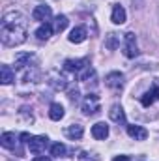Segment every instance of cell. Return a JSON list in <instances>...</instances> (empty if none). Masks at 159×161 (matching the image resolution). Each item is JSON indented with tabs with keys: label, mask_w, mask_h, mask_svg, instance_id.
<instances>
[{
	"label": "cell",
	"mask_w": 159,
	"mask_h": 161,
	"mask_svg": "<svg viewBox=\"0 0 159 161\" xmlns=\"http://www.w3.org/2000/svg\"><path fill=\"white\" fill-rule=\"evenodd\" d=\"M49 116H51V120H54V122L62 120L64 118V107L60 103H52L49 107Z\"/></svg>",
	"instance_id": "18"
},
{
	"label": "cell",
	"mask_w": 159,
	"mask_h": 161,
	"mask_svg": "<svg viewBox=\"0 0 159 161\" xmlns=\"http://www.w3.org/2000/svg\"><path fill=\"white\" fill-rule=\"evenodd\" d=\"M105 84L111 88V90H122L123 86V75L120 71H112L105 77Z\"/></svg>",
	"instance_id": "7"
},
{
	"label": "cell",
	"mask_w": 159,
	"mask_h": 161,
	"mask_svg": "<svg viewBox=\"0 0 159 161\" xmlns=\"http://www.w3.org/2000/svg\"><path fill=\"white\" fill-rule=\"evenodd\" d=\"M47 144H49V139H47L45 135H36V137H32V139L28 141V148H30L32 154H41V152H45Z\"/></svg>",
	"instance_id": "4"
},
{
	"label": "cell",
	"mask_w": 159,
	"mask_h": 161,
	"mask_svg": "<svg viewBox=\"0 0 159 161\" xmlns=\"http://www.w3.org/2000/svg\"><path fill=\"white\" fill-rule=\"evenodd\" d=\"M64 154H66V144L54 142V144L51 146V156H52V158H60V156H64Z\"/></svg>",
	"instance_id": "22"
},
{
	"label": "cell",
	"mask_w": 159,
	"mask_h": 161,
	"mask_svg": "<svg viewBox=\"0 0 159 161\" xmlns=\"http://www.w3.org/2000/svg\"><path fill=\"white\" fill-rule=\"evenodd\" d=\"M79 161H99V158L94 156V154H88V152H80L79 154Z\"/></svg>",
	"instance_id": "24"
},
{
	"label": "cell",
	"mask_w": 159,
	"mask_h": 161,
	"mask_svg": "<svg viewBox=\"0 0 159 161\" xmlns=\"http://www.w3.org/2000/svg\"><path fill=\"white\" fill-rule=\"evenodd\" d=\"M123 54L127 56V58H135V56H139V49H137V41H135V34L133 32H127L125 36H123Z\"/></svg>",
	"instance_id": "3"
},
{
	"label": "cell",
	"mask_w": 159,
	"mask_h": 161,
	"mask_svg": "<svg viewBox=\"0 0 159 161\" xmlns=\"http://www.w3.org/2000/svg\"><path fill=\"white\" fill-rule=\"evenodd\" d=\"M112 161H131V159H129L127 156H116V158H114Z\"/></svg>",
	"instance_id": "28"
},
{
	"label": "cell",
	"mask_w": 159,
	"mask_h": 161,
	"mask_svg": "<svg viewBox=\"0 0 159 161\" xmlns=\"http://www.w3.org/2000/svg\"><path fill=\"white\" fill-rule=\"evenodd\" d=\"M90 77H96V71H94V68H92V66H86V68L79 73V80L86 82V80H90Z\"/></svg>",
	"instance_id": "23"
},
{
	"label": "cell",
	"mask_w": 159,
	"mask_h": 161,
	"mask_svg": "<svg viewBox=\"0 0 159 161\" xmlns=\"http://www.w3.org/2000/svg\"><path fill=\"white\" fill-rule=\"evenodd\" d=\"M34 58V54H30V53H23V54H17L15 56V68L17 69H23V68H26V66H30L28 62Z\"/></svg>",
	"instance_id": "19"
},
{
	"label": "cell",
	"mask_w": 159,
	"mask_h": 161,
	"mask_svg": "<svg viewBox=\"0 0 159 161\" xmlns=\"http://www.w3.org/2000/svg\"><path fill=\"white\" fill-rule=\"evenodd\" d=\"M109 116H111V120L116 122V124H125V113H123V109L120 107V105H112L111 107V111H109Z\"/></svg>",
	"instance_id": "11"
},
{
	"label": "cell",
	"mask_w": 159,
	"mask_h": 161,
	"mask_svg": "<svg viewBox=\"0 0 159 161\" xmlns=\"http://www.w3.org/2000/svg\"><path fill=\"white\" fill-rule=\"evenodd\" d=\"M28 23L21 11H8L0 21V40L8 47H15L26 41Z\"/></svg>",
	"instance_id": "1"
},
{
	"label": "cell",
	"mask_w": 159,
	"mask_h": 161,
	"mask_svg": "<svg viewBox=\"0 0 159 161\" xmlns=\"http://www.w3.org/2000/svg\"><path fill=\"white\" fill-rule=\"evenodd\" d=\"M86 40V28L84 26H75L69 34V41L71 43H82Z\"/></svg>",
	"instance_id": "16"
},
{
	"label": "cell",
	"mask_w": 159,
	"mask_h": 161,
	"mask_svg": "<svg viewBox=\"0 0 159 161\" xmlns=\"http://www.w3.org/2000/svg\"><path fill=\"white\" fill-rule=\"evenodd\" d=\"M82 133H84V127H82L80 124H71V125H68V129H66V135H68L69 139H73V141H79L80 137H82Z\"/></svg>",
	"instance_id": "14"
},
{
	"label": "cell",
	"mask_w": 159,
	"mask_h": 161,
	"mask_svg": "<svg viewBox=\"0 0 159 161\" xmlns=\"http://www.w3.org/2000/svg\"><path fill=\"white\" fill-rule=\"evenodd\" d=\"M32 161H51V158L49 156H38V158H34Z\"/></svg>",
	"instance_id": "27"
},
{
	"label": "cell",
	"mask_w": 159,
	"mask_h": 161,
	"mask_svg": "<svg viewBox=\"0 0 159 161\" xmlns=\"http://www.w3.org/2000/svg\"><path fill=\"white\" fill-rule=\"evenodd\" d=\"M52 86H54L56 90H64V88L68 86V82H66V79H62V77H56V79L52 80Z\"/></svg>",
	"instance_id": "25"
},
{
	"label": "cell",
	"mask_w": 159,
	"mask_h": 161,
	"mask_svg": "<svg viewBox=\"0 0 159 161\" xmlns=\"http://www.w3.org/2000/svg\"><path fill=\"white\" fill-rule=\"evenodd\" d=\"M69 99L75 103V101L79 99V90H71V92H69Z\"/></svg>",
	"instance_id": "26"
},
{
	"label": "cell",
	"mask_w": 159,
	"mask_h": 161,
	"mask_svg": "<svg viewBox=\"0 0 159 161\" xmlns=\"http://www.w3.org/2000/svg\"><path fill=\"white\" fill-rule=\"evenodd\" d=\"M51 15H52V11H51V8L45 6V4L36 6L34 11H32V19H34V21H40V23H47V21L51 19Z\"/></svg>",
	"instance_id": "6"
},
{
	"label": "cell",
	"mask_w": 159,
	"mask_h": 161,
	"mask_svg": "<svg viewBox=\"0 0 159 161\" xmlns=\"http://www.w3.org/2000/svg\"><path fill=\"white\" fill-rule=\"evenodd\" d=\"M52 30H54V28H52V26H51L49 23H43V25H41L40 28L36 30V38H38L40 41H47L49 38H51Z\"/></svg>",
	"instance_id": "17"
},
{
	"label": "cell",
	"mask_w": 159,
	"mask_h": 161,
	"mask_svg": "<svg viewBox=\"0 0 159 161\" xmlns=\"http://www.w3.org/2000/svg\"><path fill=\"white\" fill-rule=\"evenodd\" d=\"M15 80V73H13V69L9 68V66H0V82L2 84H11Z\"/></svg>",
	"instance_id": "13"
},
{
	"label": "cell",
	"mask_w": 159,
	"mask_h": 161,
	"mask_svg": "<svg viewBox=\"0 0 159 161\" xmlns=\"http://www.w3.org/2000/svg\"><path fill=\"white\" fill-rule=\"evenodd\" d=\"M111 21H112L114 25H123V23H125V9H123L122 6H114V8H112Z\"/></svg>",
	"instance_id": "15"
},
{
	"label": "cell",
	"mask_w": 159,
	"mask_h": 161,
	"mask_svg": "<svg viewBox=\"0 0 159 161\" xmlns=\"http://www.w3.org/2000/svg\"><path fill=\"white\" fill-rule=\"evenodd\" d=\"M86 66H90V60H88V58H80V60H66V62H64V69H66V71H71V73H80Z\"/></svg>",
	"instance_id": "5"
},
{
	"label": "cell",
	"mask_w": 159,
	"mask_h": 161,
	"mask_svg": "<svg viewBox=\"0 0 159 161\" xmlns=\"http://www.w3.org/2000/svg\"><path fill=\"white\" fill-rule=\"evenodd\" d=\"M92 137L97 139V141H105L109 137V125L105 122H97L92 125Z\"/></svg>",
	"instance_id": "8"
},
{
	"label": "cell",
	"mask_w": 159,
	"mask_h": 161,
	"mask_svg": "<svg viewBox=\"0 0 159 161\" xmlns=\"http://www.w3.org/2000/svg\"><path fill=\"white\" fill-rule=\"evenodd\" d=\"M0 144H2L6 150H15V144H17V137H15V133H9V131L2 133V137H0Z\"/></svg>",
	"instance_id": "10"
},
{
	"label": "cell",
	"mask_w": 159,
	"mask_h": 161,
	"mask_svg": "<svg viewBox=\"0 0 159 161\" xmlns=\"http://www.w3.org/2000/svg\"><path fill=\"white\" fill-rule=\"evenodd\" d=\"M127 135L131 139H135V141H146L148 131L142 125H127Z\"/></svg>",
	"instance_id": "9"
},
{
	"label": "cell",
	"mask_w": 159,
	"mask_h": 161,
	"mask_svg": "<svg viewBox=\"0 0 159 161\" xmlns=\"http://www.w3.org/2000/svg\"><path fill=\"white\" fill-rule=\"evenodd\" d=\"M105 47H107L109 51H116L120 47V36L118 34H109V36L105 38Z\"/></svg>",
	"instance_id": "20"
},
{
	"label": "cell",
	"mask_w": 159,
	"mask_h": 161,
	"mask_svg": "<svg viewBox=\"0 0 159 161\" xmlns=\"http://www.w3.org/2000/svg\"><path fill=\"white\" fill-rule=\"evenodd\" d=\"M156 99H159V86H154L152 90H148V92L140 97V103H142L144 107H150Z\"/></svg>",
	"instance_id": "12"
},
{
	"label": "cell",
	"mask_w": 159,
	"mask_h": 161,
	"mask_svg": "<svg viewBox=\"0 0 159 161\" xmlns=\"http://www.w3.org/2000/svg\"><path fill=\"white\" fill-rule=\"evenodd\" d=\"M68 25H69V21H68V17L66 15H58L56 19H54V32H64L66 28H68Z\"/></svg>",
	"instance_id": "21"
},
{
	"label": "cell",
	"mask_w": 159,
	"mask_h": 161,
	"mask_svg": "<svg viewBox=\"0 0 159 161\" xmlns=\"http://www.w3.org/2000/svg\"><path fill=\"white\" fill-rule=\"evenodd\" d=\"M82 113L86 116H92V114H97L99 109H101V101H99V96L96 94H88L84 99H82V105H80Z\"/></svg>",
	"instance_id": "2"
}]
</instances>
